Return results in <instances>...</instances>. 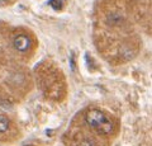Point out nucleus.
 Here are the masks:
<instances>
[{
    "label": "nucleus",
    "instance_id": "nucleus-1",
    "mask_svg": "<svg viewBox=\"0 0 152 146\" xmlns=\"http://www.w3.org/2000/svg\"><path fill=\"white\" fill-rule=\"evenodd\" d=\"M85 121L88 126L99 135L109 136L114 132V122L100 109H89L85 114Z\"/></svg>",
    "mask_w": 152,
    "mask_h": 146
},
{
    "label": "nucleus",
    "instance_id": "nucleus-2",
    "mask_svg": "<svg viewBox=\"0 0 152 146\" xmlns=\"http://www.w3.org/2000/svg\"><path fill=\"white\" fill-rule=\"evenodd\" d=\"M48 73H43V76L39 80L41 88H43L45 94L51 99H61L64 94L62 88V78L55 70L48 69Z\"/></svg>",
    "mask_w": 152,
    "mask_h": 146
},
{
    "label": "nucleus",
    "instance_id": "nucleus-3",
    "mask_svg": "<svg viewBox=\"0 0 152 146\" xmlns=\"http://www.w3.org/2000/svg\"><path fill=\"white\" fill-rule=\"evenodd\" d=\"M14 48L20 54H27L32 48V40L27 34H18L13 41Z\"/></svg>",
    "mask_w": 152,
    "mask_h": 146
},
{
    "label": "nucleus",
    "instance_id": "nucleus-4",
    "mask_svg": "<svg viewBox=\"0 0 152 146\" xmlns=\"http://www.w3.org/2000/svg\"><path fill=\"white\" fill-rule=\"evenodd\" d=\"M24 80H26L24 74L23 73H15V74H13L10 76V80H9V81H10L12 85L20 88L23 85V83H24Z\"/></svg>",
    "mask_w": 152,
    "mask_h": 146
},
{
    "label": "nucleus",
    "instance_id": "nucleus-5",
    "mask_svg": "<svg viewBox=\"0 0 152 146\" xmlns=\"http://www.w3.org/2000/svg\"><path fill=\"white\" fill-rule=\"evenodd\" d=\"M9 127H10V120L7 116L0 114V134L7 132L9 130Z\"/></svg>",
    "mask_w": 152,
    "mask_h": 146
},
{
    "label": "nucleus",
    "instance_id": "nucleus-6",
    "mask_svg": "<svg viewBox=\"0 0 152 146\" xmlns=\"http://www.w3.org/2000/svg\"><path fill=\"white\" fill-rule=\"evenodd\" d=\"M122 22H123V18L119 15V14H117V13L110 14L109 18H108V23L110 26H118V24H121Z\"/></svg>",
    "mask_w": 152,
    "mask_h": 146
},
{
    "label": "nucleus",
    "instance_id": "nucleus-7",
    "mask_svg": "<svg viewBox=\"0 0 152 146\" xmlns=\"http://www.w3.org/2000/svg\"><path fill=\"white\" fill-rule=\"evenodd\" d=\"M121 55L123 56V59H126V60H129L132 56H133V51H132V48L131 47H124V48H122V51H121Z\"/></svg>",
    "mask_w": 152,
    "mask_h": 146
},
{
    "label": "nucleus",
    "instance_id": "nucleus-8",
    "mask_svg": "<svg viewBox=\"0 0 152 146\" xmlns=\"http://www.w3.org/2000/svg\"><path fill=\"white\" fill-rule=\"evenodd\" d=\"M50 5L55 10H61L62 9V0H50Z\"/></svg>",
    "mask_w": 152,
    "mask_h": 146
},
{
    "label": "nucleus",
    "instance_id": "nucleus-9",
    "mask_svg": "<svg viewBox=\"0 0 152 146\" xmlns=\"http://www.w3.org/2000/svg\"><path fill=\"white\" fill-rule=\"evenodd\" d=\"M77 146H96V144H95V141L91 139H83L79 141Z\"/></svg>",
    "mask_w": 152,
    "mask_h": 146
},
{
    "label": "nucleus",
    "instance_id": "nucleus-10",
    "mask_svg": "<svg viewBox=\"0 0 152 146\" xmlns=\"http://www.w3.org/2000/svg\"><path fill=\"white\" fill-rule=\"evenodd\" d=\"M8 3V0H0V7H3V5H5V4Z\"/></svg>",
    "mask_w": 152,
    "mask_h": 146
}]
</instances>
